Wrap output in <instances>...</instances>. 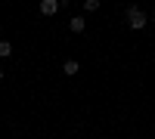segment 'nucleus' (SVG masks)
Segmentation results:
<instances>
[{
    "instance_id": "39448f33",
    "label": "nucleus",
    "mask_w": 155,
    "mask_h": 139,
    "mask_svg": "<svg viewBox=\"0 0 155 139\" xmlns=\"http://www.w3.org/2000/svg\"><path fill=\"white\" fill-rule=\"evenodd\" d=\"M12 56V43L9 40H0V59H9Z\"/></svg>"
},
{
    "instance_id": "f03ea898",
    "label": "nucleus",
    "mask_w": 155,
    "mask_h": 139,
    "mask_svg": "<svg viewBox=\"0 0 155 139\" xmlns=\"http://www.w3.org/2000/svg\"><path fill=\"white\" fill-rule=\"evenodd\" d=\"M59 9H62L59 0H44V3H41V12H44V16H56Z\"/></svg>"
},
{
    "instance_id": "20e7f679",
    "label": "nucleus",
    "mask_w": 155,
    "mask_h": 139,
    "mask_svg": "<svg viewBox=\"0 0 155 139\" xmlns=\"http://www.w3.org/2000/svg\"><path fill=\"white\" fill-rule=\"evenodd\" d=\"M62 71H65V74H78V71H81V62H74V59H68L65 65H62Z\"/></svg>"
},
{
    "instance_id": "423d86ee",
    "label": "nucleus",
    "mask_w": 155,
    "mask_h": 139,
    "mask_svg": "<svg viewBox=\"0 0 155 139\" xmlns=\"http://www.w3.org/2000/svg\"><path fill=\"white\" fill-rule=\"evenodd\" d=\"M84 9H87V12H96V9H99V0H84Z\"/></svg>"
},
{
    "instance_id": "0eeeda50",
    "label": "nucleus",
    "mask_w": 155,
    "mask_h": 139,
    "mask_svg": "<svg viewBox=\"0 0 155 139\" xmlns=\"http://www.w3.org/2000/svg\"><path fill=\"white\" fill-rule=\"evenodd\" d=\"M0 81H3V71H0Z\"/></svg>"
},
{
    "instance_id": "7ed1b4c3",
    "label": "nucleus",
    "mask_w": 155,
    "mask_h": 139,
    "mask_svg": "<svg viewBox=\"0 0 155 139\" xmlns=\"http://www.w3.org/2000/svg\"><path fill=\"white\" fill-rule=\"evenodd\" d=\"M68 28H71V31H74V34H84V28H87V22H84V19H81V16H74V19H71V22H68Z\"/></svg>"
},
{
    "instance_id": "f257e3e1",
    "label": "nucleus",
    "mask_w": 155,
    "mask_h": 139,
    "mask_svg": "<svg viewBox=\"0 0 155 139\" xmlns=\"http://www.w3.org/2000/svg\"><path fill=\"white\" fill-rule=\"evenodd\" d=\"M127 25H130L134 31H140V28L149 25V19H146V12L140 9V6H127Z\"/></svg>"
}]
</instances>
